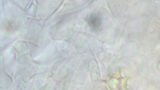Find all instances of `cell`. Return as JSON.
<instances>
[{
    "instance_id": "obj_1",
    "label": "cell",
    "mask_w": 160,
    "mask_h": 90,
    "mask_svg": "<svg viewBox=\"0 0 160 90\" xmlns=\"http://www.w3.org/2000/svg\"><path fill=\"white\" fill-rule=\"evenodd\" d=\"M89 26L94 31H97L100 28L102 24V19L98 15L94 13L91 14L87 19Z\"/></svg>"
}]
</instances>
